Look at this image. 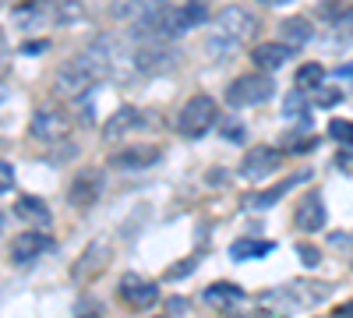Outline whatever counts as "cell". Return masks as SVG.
I'll return each mask as SVG.
<instances>
[{"label":"cell","mask_w":353,"mask_h":318,"mask_svg":"<svg viewBox=\"0 0 353 318\" xmlns=\"http://www.w3.org/2000/svg\"><path fill=\"white\" fill-rule=\"evenodd\" d=\"M134 128H141V113L134 110V106H121L113 113V117L106 121V128H103V138L106 141H121L128 131H134Z\"/></svg>","instance_id":"e0dca14e"},{"label":"cell","mask_w":353,"mask_h":318,"mask_svg":"<svg viewBox=\"0 0 353 318\" xmlns=\"http://www.w3.org/2000/svg\"><path fill=\"white\" fill-rule=\"evenodd\" d=\"M134 68L141 71V74H163V71H170V68H176L181 64V53H176L170 43H163V39H145L138 50H134Z\"/></svg>","instance_id":"8992f818"},{"label":"cell","mask_w":353,"mask_h":318,"mask_svg":"<svg viewBox=\"0 0 353 318\" xmlns=\"http://www.w3.org/2000/svg\"><path fill=\"white\" fill-rule=\"evenodd\" d=\"M159 159H163L159 146H149V141H141V146H121L117 152H110V166L113 170H124V173L145 170V166H152Z\"/></svg>","instance_id":"9c48e42d"},{"label":"cell","mask_w":353,"mask_h":318,"mask_svg":"<svg viewBox=\"0 0 353 318\" xmlns=\"http://www.w3.org/2000/svg\"><path fill=\"white\" fill-rule=\"evenodd\" d=\"M304 181H311L307 170L293 173V177H286V181H279V184H272V188H265V191H254V195L244 198V209H269V206H276V201H279L286 191H293V188L304 184Z\"/></svg>","instance_id":"4fadbf2b"},{"label":"cell","mask_w":353,"mask_h":318,"mask_svg":"<svg viewBox=\"0 0 353 318\" xmlns=\"http://www.w3.org/2000/svg\"><path fill=\"white\" fill-rule=\"evenodd\" d=\"M290 294L301 304H318V301H325L332 294V286L329 283H290Z\"/></svg>","instance_id":"44dd1931"},{"label":"cell","mask_w":353,"mask_h":318,"mask_svg":"<svg viewBox=\"0 0 353 318\" xmlns=\"http://www.w3.org/2000/svg\"><path fill=\"white\" fill-rule=\"evenodd\" d=\"M297 92H314V89H321V81H325V68L321 64H304V68H297Z\"/></svg>","instance_id":"7402d4cb"},{"label":"cell","mask_w":353,"mask_h":318,"mask_svg":"<svg viewBox=\"0 0 353 318\" xmlns=\"http://www.w3.org/2000/svg\"><path fill=\"white\" fill-rule=\"evenodd\" d=\"M329 212H325V201L321 195H307L304 201H297V212H293V226L301 230V234H318L321 226H325Z\"/></svg>","instance_id":"7c38bea8"},{"label":"cell","mask_w":353,"mask_h":318,"mask_svg":"<svg viewBox=\"0 0 353 318\" xmlns=\"http://www.w3.org/2000/svg\"><path fill=\"white\" fill-rule=\"evenodd\" d=\"M279 32H283V39H279V43H283L286 50H293V53H297L301 46H307V43H311L314 28H311V21H307L304 14H290V18H283Z\"/></svg>","instance_id":"9a60e30c"},{"label":"cell","mask_w":353,"mask_h":318,"mask_svg":"<svg viewBox=\"0 0 353 318\" xmlns=\"http://www.w3.org/2000/svg\"><path fill=\"white\" fill-rule=\"evenodd\" d=\"M276 96V81L269 74H261V71H251V74H241V78H233L230 81V89H226V103L230 106H261V103H269Z\"/></svg>","instance_id":"277c9868"},{"label":"cell","mask_w":353,"mask_h":318,"mask_svg":"<svg viewBox=\"0 0 353 318\" xmlns=\"http://www.w3.org/2000/svg\"><path fill=\"white\" fill-rule=\"evenodd\" d=\"M216 117H219V106H216L212 96H191L184 103V110L176 113V131L184 138H201L216 124Z\"/></svg>","instance_id":"5b68a950"},{"label":"cell","mask_w":353,"mask_h":318,"mask_svg":"<svg viewBox=\"0 0 353 318\" xmlns=\"http://www.w3.org/2000/svg\"><path fill=\"white\" fill-rule=\"evenodd\" d=\"M297 255H301L304 266H318V262H321V251H318L314 244H304V241L297 244Z\"/></svg>","instance_id":"83f0119b"},{"label":"cell","mask_w":353,"mask_h":318,"mask_svg":"<svg viewBox=\"0 0 353 318\" xmlns=\"http://www.w3.org/2000/svg\"><path fill=\"white\" fill-rule=\"evenodd\" d=\"M28 135L39 141H64L71 135V121L61 110H39L32 117V124H28Z\"/></svg>","instance_id":"30bf717a"},{"label":"cell","mask_w":353,"mask_h":318,"mask_svg":"<svg viewBox=\"0 0 353 318\" xmlns=\"http://www.w3.org/2000/svg\"><path fill=\"white\" fill-rule=\"evenodd\" d=\"M329 241H332V248H353V237H346V234H332ZM350 258H353V255H350Z\"/></svg>","instance_id":"f546056e"},{"label":"cell","mask_w":353,"mask_h":318,"mask_svg":"<svg viewBox=\"0 0 353 318\" xmlns=\"http://www.w3.org/2000/svg\"><path fill=\"white\" fill-rule=\"evenodd\" d=\"M272 241H254V237H241V241H233L230 244V258L233 262H248V258H265V255H272Z\"/></svg>","instance_id":"ffe728a7"},{"label":"cell","mask_w":353,"mask_h":318,"mask_svg":"<svg viewBox=\"0 0 353 318\" xmlns=\"http://www.w3.org/2000/svg\"><path fill=\"white\" fill-rule=\"evenodd\" d=\"M14 188V166L0 159V195H8Z\"/></svg>","instance_id":"f1b7e54d"},{"label":"cell","mask_w":353,"mask_h":318,"mask_svg":"<svg viewBox=\"0 0 353 318\" xmlns=\"http://www.w3.org/2000/svg\"><path fill=\"white\" fill-rule=\"evenodd\" d=\"M106 255H110V244L106 241H92L81 251V262L74 266V279H92L106 266Z\"/></svg>","instance_id":"ac0fdd59"},{"label":"cell","mask_w":353,"mask_h":318,"mask_svg":"<svg viewBox=\"0 0 353 318\" xmlns=\"http://www.w3.org/2000/svg\"><path fill=\"white\" fill-rule=\"evenodd\" d=\"M336 318H353V301H350V304H343V308L336 311Z\"/></svg>","instance_id":"1f68e13d"},{"label":"cell","mask_w":353,"mask_h":318,"mask_svg":"<svg viewBox=\"0 0 353 318\" xmlns=\"http://www.w3.org/2000/svg\"><path fill=\"white\" fill-rule=\"evenodd\" d=\"M14 212H18L28 226H36V230H46V226L53 223L50 206H46L43 198H36V195H21V198L14 201Z\"/></svg>","instance_id":"2e32d148"},{"label":"cell","mask_w":353,"mask_h":318,"mask_svg":"<svg viewBox=\"0 0 353 318\" xmlns=\"http://www.w3.org/2000/svg\"><path fill=\"white\" fill-rule=\"evenodd\" d=\"M201 21H209V8L205 4H149L141 8L138 21H134V32L145 39H181L184 32L198 28Z\"/></svg>","instance_id":"6da1fadb"},{"label":"cell","mask_w":353,"mask_h":318,"mask_svg":"<svg viewBox=\"0 0 353 318\" xmlns=\"http://www.w3.org/2000/svg\"><path fill=\"white\" fill-rule=\"evenodd\" d=\"M254 28H258V18L248 8H226V11H219L216 14V36L209 43V53L212 57L233 53V50H237V43H244Z\"/></svg>","instance_id":"3957f363"},{"label":"cell","mask_w":353,"mask_h":318,"mask_svg":"<svg viewBox=\"0 0 353 318\" xmlns=\"http://www.w3.org/2000/svg\"><path fill=\"white\" fill-rule=\"evenodd\" d=\"M191 269H198V258H184V262L170 266V269H166V279H181V276H188Z\"/></svg>","instance_id":"4316f807"},{"label":"cell","mask_w":353,"mask_h":318,"mask_svg":"<svg viewBox=\"0 0 353 318\" xmlns=\"http://www.w3.org/2000/svg\"><path fill=\"white\" fill-rule=\"evenodd\" d=\"M205 301H212V304H237V301H244V290L237 283H216V286L205 290Z\"/></svg>","instance_id":"603a6c76"},{"label":"cell","mask_w":353,"mask_h":318,"mask_svg":"<svg viewBox=\"0 0 353 318\" xmlns=\"http://www.w3.org/2000/svg\"><path fill=\"white\" fill-rule=\"evenodd\" d=\"M103 195V173L99 170H81L71 181V206L74 209H92Z\"/></svg>","instance_id":"8fae6325"},{"label":"cell","mask_w":353,"mask_h":318,"mask_svg":"<svg viewBox=\"0 0 353 318\" xmlns=\"http://www.w3.org/2000/svg\"><path fill=\"white\" fill-rule=\"evenodd\" d=\"M339 99H343V92H339V89H329V85H321V89H314V92H311V103H314V106H321V110L336 106Z\"/></svg>","instance_id":"484cf974"},{"label":"cell","mask_w":353,"mask_h":318,"mask_svg":"<svg viewBox=\"0 0 353 318\" xmlns=\"http://www.w3.org/2000/svg\"><path fill=\"white\" fill-rule=\"evenodd\" d=\"M329 135L339 141L343 149H353V124H350V121H339V117H336V121L329 124Z\"/></svg>","instance_id":"d4e9b609"},{"label":"cell","mask_w":353,"mask_h":318,"mask_svg":"<svg viewBox=\"0 0 353 318\" xmlns=\"http://www.w3.org/2000/svg\"><path fill=\"white\" fill-rule=\"evenodd\" d=\"M283 166V152L272 149V146H254L244 152L241 159V177L248 181H265V177H272V173Z\"/></svg>","instance_id":"ba28073f"},{"label":"cell","mask_w":353,"mask_h":318,"mask_svg":"<svg viewBox=\"0 0 353 318\" xmlns=\"http://www.w3.org/2000/svg\"><path fill=\"white\" fill-rule=\"evenodd\" d=\"M0 226H4V216H0Z\"/></svg>","instance_id":"d6a6232c"},{"label":"cell","mask_w":353,"mask_h":318,"mask_svg":"<svg viewBox=\"0 0 353 318\" xmlns=\"http://www.w3.org/2000/svg\"><path fill=\"white\" fill-rule=\"evenodd\" d=\"M117 294H121V301L134 311H145V308H152L159 301V286L152 279H145L138 272H124L121 276V286H117Z\"/></svg>","instance_id":"52a82bcc"},{"label":"cell","mask_w":353,"mask_h":318,"mask_svg":"<svg viewBox=\"0 0 353 318\" xmlns=\"http://www.w3.org/2000/svg\"><path fill=\"white\" fill-rule=\"evenodd\" d=\"M106 46L110 43L99 39L96 46H88L85 53H74L71 61H64L61 68H57V78H53L57 92L61 96H81L88 89H96V85L113 71V53Z\"/></svg>","instance_id":"7a4b0ae2"},{"label":"cell","mask_w":353,"mask_h":318,"mask_svg":"<svg viewBox=\"0 0 353 318\" xmlns=\"http://www.w3.org/2000/svg\"><path fill=\"white\" fill-rule=\"evenodd\" d=\"M290 57H293V50H286L283 43H258V46L251 50V61H254V68H261V71L283 68Z\"/></svg>","instance_id":"d6986e66"},{"label":"cell","mask_w":353,"mask_h":318,"mask_svg":"<svg viewBox=\"0 0 353 318\" xmlns=\"http://www.w3.org/2000/svg\"><path fill=\"white\" fill-rule=\"evenodd\" d=\"M283 113H286V117H293V121H304V124H307V96L293 89V92L283 99Z\"/></svg>","instance_id":"cb8c5ba5"},{"label":"cell","mask_w":353,"mask_h":318,"mask_svg":"<svg viewBox=\"0 0 353 318\" xmlns=\"http://www.w3.org/2000/svg\"><path fill=\"white\" fill-rule=\"evenodd\" d=\"M166 308H170L173 315H181V311H188V301H184V297H173V301H170Z\"/></svg>","instance_id":"4dcf8cb0"},{"label":"cell","mask_w":353,"mask_h":318,"mask_svg":"<svg viewBox=\"0 0 353 318\" xmlns=\"http://www.w3.org/2000/svg\"><path fill=\"white\" fill-rule=\"evenodd\" d=\"M50 248H53V237H46L43 230H28V234H18L11 241V258L18 266H25V262H32V258H39Z\"/></svg>","instance_id":"5bb4252c"}]
</instances>
